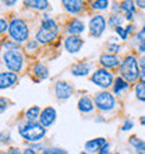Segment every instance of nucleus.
I'll use <instances>...</instances> for the list:
<instances>
[{"instance_id": "37", "label": "nucleus", "mask_w": 145, "mask_h": 154, "mask_svg": "<svg viewBox=\"0 0 145 154\" xmlns=\"http://www.w3.org/2000/svg\"><path fill=\"white\" fill-rule=\"evenodd\" d=\"M0 101H1V108H0V111H1V112H4V111L7 109V102L4 101V98H1Z\"/></svg>"}, {"instance_id": "28", "label": "nucleus", "mask_w": 145, "mask_h": 154, "mask_svg": "<svg viewBox=\"0 0 145 154\" xmlns=\"http://www.w3.org/2000/svg\"><path fill=\"white\" fill-rule=\"evenodd\" d=\"M91 7L93 10H99V11H103L109 7V2L108 0H96V2H92L91 3Z\"/></svg>"}, {"instance_id": "11", "label": "nucleus", "mask_w": 145, "mask_h": 154, "mask_svg": "<svg viewBox=\"0 0 145 154\" xmlns=\"http://www.w3.org/2000/svg\"><path fill=\"white\" fill-rule=\"evenodd\" d=\"M56 116L57 115H56L55 108L46 106L45 109H42V114H40V116H39V123L42 126H45V128H49V126H52L53 123H55Z\"/></svg>"}, {"instance_id": "2", "label": "nucleus", "mask_w": 145, "mask_h": 154, "mask_svg": "<svg viewBox=\"0 0 145 154\" xmlns=\"http://www.w3.org/2000/svg\"><path fill=\"white\" fill-rule=\"evenodd\" d=\"M138 59L134 55H127L124 57V60L121 62L120 66V77H123L126 81L129 83H134L140 79V66H138Z\"/></svg>"}, {"instance_id": "15", "label": "nucleus", "mask_w": 145, "mask_h": 154, "mask_svg": "<svg viewBox=\"0 0 145 154\" xmlns=\"http://www.w3.org/2000/svg\"><path fill=\"white\" fill-rule=\"evenodd\" d=\"M106 144V139L105 137H96V139H92V140H88L85 143V151L89 154H95V153H99L101 149Z\"/></svg>"}, {"instance_id": "45", "label": "nucleus", "mask_w": 145, "mask_h": 154, "mask_svg": "<svg viewBox=\"0 0 145 154\" xmlns=\"http://www.w3.org/2000/svg\"><path fill=\"white\" fill-rule=\"evenodd\" d=\"M17 2H14V0H13V2H3V4H6V6H13V4H16Z\"/></svg>"}, {"instance_id": "20", "label": "nucleus", "mask_w": 145, "mask_h": 154, "mask_svg": "<svg viewBox=\"0 0 145 154\" xmlns=\"http://www.w3.org/2000/svg\"><path fill=\"white\" fill-rule=\"evenodd\" d=\"M129 88H130V83L126 81L123 77H117L116 80H114V83H113V93L117 94V95Z\"/></svg>"}, {"instance_id": "46", "label": "nucleus", "mask_w": 145, "mask_h": 154, "mask_svg": "<svg viewBox=\"0 0 145 154\" xmlns=\"http://www.w3.org/2000/svg\"><path fill=\"white\" fill-rule=\"evenodd\" d=\"M140 123H141L142 126H145V116H142L141 119H140Z\"/></svg>"}, {"instance_id": "49", "label": "nucleus", "mask_w": 145, "mask_h": 154, "mask_svg": "<svg viewBox=\"0 0 145 154\" xmlns=\"http://www.w3.org/2000/svg\"><path fill=\"white\" fill-rule=\"evenodd\" d=\"M109 154H119V153H109Z\"/></svg>"}, {"instance_id": "42", "label": "nucleus", "mask_w": 145, "mask_h": 154, "mask_svg": "<svg viewBox=\"0 0 145 154\" xmlns=\"http://www.w3.org/2000/svg\"><path fill=\"white\" fill-rule=\"evenodd\" d=\"M8 154H22V153H21V151L18 150V149H16V147H13L11 150L8 151Z\"/></svg>"}, {"instance_id": "33", "label": "nucleus", "mask_w": 145, "mask_h": 154, "mask_svg": "<svg viewBox=\"0 0 145 154\" xmlns=\"http://www.w3.org/2000/svg\"><path fill=\"white\" fill-rule=\"evenodd\" d=\"M38 45H39V42L36 39L28 41V44H27V51H35V49L38 48Z\"/></svg>"}, {"instance_id": "27", "label": "nucleus", "mask_w": 145, "mask_h": 154, "mask_svg": "<svg viewBox=\"0 0 145 154\" xmlns=\"http://www.w3.org/2000/svg\"><path fill=\"white\" fill-rule=\"evenodd\" d=\"M121 23H123V17H121L120 14H113L108 21L109 27H112V28H114V29L121 27Z\"/></svg>"}, {"instance_id": "47", "label": "nucleus", "mask_w": 145, "mask_h": 154, "mask_svg": "<svg viewBox=\"0 0 145 154\" xmlns=\"http://www.w3.org/2000/svg\"><path fill=\"white\" fill-rule=\"evenodd\" d=\"M80 154H89V153H87V151H82V153H80Z\"/></svg>"}, {"instance_id": "38", "label": "nucleus", "mask_w": 145, "mask_h": 154, "mask_svg": "<svg viewBox=\"0 0 145 154\" xmlns=\"http://www.w3.org/2000/svg\"><path fill=\"white\" fill-rule=\"evenodd\" d=\"M22 154H36V153H35V150H34V149H31V147H27V149L22 151Z\"/></svg>"}, {"instance_id": "16", "label": "nucleus", "mask_w": 145, "mask_h": 154, "mask_svg": "<svg viewBox=\"0 0 145 154\" xmlns=\"http://www.w3.org/2000/svg\"><path fill=\"white\" fill-rule=\"evenodd\" d=\"M77 106H78V111H80V112H82V114H91V112L96 108V106H95L93 100L91 97H88V95L81 97L80 100H78Z\"/></svg>"}, {"instance_id": "31", "label": "nucleus", "mask_w": 145, "mask_h": 154, "mask_svg": "<svg viewBox=\"0 0 145 154\" xmlns=\"http://www.w3.org/2000/svg\"><path fill=\"white\" fill-rule=\"evenodd\" d=\"M108 49H109V52L112 53V55H114V53L120 52L121 46L119 44H110V42H109V44H108Z\"/></svg>"}, {"instance_id": "25", "label": "nucleus", "mask_w": 145, "mask_h": 154, "mask_svg": "<svg viewBox=\"0 0 145 154\" xmlns=\"http://www.w3.org/2000/svg\"><path fill=\"white\" fill-rule=\"evenodd\" d=\"M40 28H45V29H50V31H57L59 27H57V23L53 20L50 16L45 14L42 21H40Z\"/></svg>"}, {"instance_id": "17", "label": "nucleus", "mask_w": 145, "mask_h": 154, "mask_svg": "<svg viewBox=\"0 0 145 154\" xmlns=\"http://www.w3.org/2000/svg\"><path fill=\"white\" fill-rule=\"evenodd\" d=\"M61 4H63L66 11L70 13V14H74V16L81 13L82 8H84V3L80 2V0H63Z\"/></svg>"}, {"instance_id": "40", "label": "nucleus", "mask_w": 145, "mask_h": 154, "mask_svg": "<svg viewBox=\"0 0 145 154\" xmlns=\"http://www.w3.org/2000/svg\"><path fill=\"white\" fill-rule=\"evenodd\" d=\"M135 4H137V7H140V8H145V2L144 0H138V2H135Z\"/></svg>"}, {"instance_id": "19", "label": "nucleus", "mask_w": 145, "mask_h": 154, "mask_svg": "<svg viewBox=\"0 0 145 154\" xmlns=\"http://www.w3.org/2000/svg\"><path fill=\"white\" fill-rule=\"evenodd\" d=\"M120 8H121V11L126 14V20L131 21L134 13H135V8H137V4H135V2L126 0V2H121L120 3Z\"/></svg>"}, {"instance_id": "24", "label": "nucleus", "mask_w": 145, "mask_h": 154, "mask_svg": "<svg viewBox=\"0 0 145 154\" xmlns=\"http://www.w3.org/2000/svg\"><path fill=\"white\" fill-rule=\"evenodd\" d=\"M129 142H130V144L134 147L135 154H145V142L144 140L138 139L137 136H131Z\"/></svg>"}, {"instance_id": "34", "label": "nucleus", "mask_w": 145, "mask_h": 154, "mask_svg": "<svg viewBox=\"0 0 145 154\" xmlns=\"http://www.w3.org/2000/svg\"><path fill=\"white\" fill-rule=\"evenodd\" d=\"M8 28H10V24L6 21V18H1V20H0V31H1V32H6V31H8Z\"/></svg>"}, {"instance_id": "30", "label": "nucleus", "mask_w": 145, "mask_h": 154, "mask_svg": "<svg viewBox=\"0 0 145 154\" xmlns=\"http://www.w3.org/2000/svg\"><path fill=\"white\" fill-rule=\"evenodd\" d=\"M114 31H116V34L119 35V37H120V39H123V41H126V39H127V37H129L127 29L123 28V27H119V28H116Z\"/></svg>"}, {"instance_id": "12", "label": "nucleus", "mask_w": 145, "mask_h": 154, "mask_svg": "<svg viewBox=\"0 0 145 154\" xmlns=\"http://www.w3.org/2000/svg\"><path fill=\"white\" fill-rule=\"evenodd\" d=\"M59 34V29L57 31H50V29H45V28H39L36 31L35 39L39 42V44L45 45V44H50L55 38L57 37Z\"/></svg>"}, {"instance_id": "6", "label": "nucleus", "mask_w": 145, "mask_h": 154, "mask_svg": "<svg viewBox=\"0 0 145 154\" xmlns=\"http://www.w3.org/2000/svg\"><path fill=\"white\" fill-rule=\"evenodd\" d=\"M91 80H92V83H95V85L106 90V88H109V87H112L113 85V83H114V77H113V74L110 73L108 69L101 67V69H96L92 73Z\"/></svg>"}, {"instance_id": "8", "label": "nucleus", "mask_w": 145, "mask_h": 154, "mask_svg": "<svg viewBox=\"0 0 145 154\" xmlns=\"http://www.w3.org/2000/svg\"><path fill=\"white\" fill-rule=\"evenodd\" d=\"M74 94V87L67 81H57L55 84V95L59 100H69Z\"/></svg>"}, {"instance_id": "5", "label": "nucleus", "mask_w": 145, "mask_h": 154, "mask_svg": "<svg viewBox=\"0 0 145 154\" xmlns=\"http://www.w3.org/2000/svg\"><path fill=\"white\" fill-rule=\"evenodd\" d=\"M93 102H95V106L102 112H110L116 108L117 104L114 95L112 93H108V91H101V93L95 94Z\"/></svg>"}, {"instance_id": "18", "label": "nucleus", "mask_w": 145, "mask_h": 154, "mask_svg": "<svg viewBox=\"0 0 145 154\" xmlns=\"http://www.w3.org/2000/svg\"><path fill=\"white\" fill-rule=\"evenodd\" d=\"M85 29V24L84 21H81L80 18H72L67 24V32L70 35H75V37H80V34L84 32Z\"/></svg>"}, {"instance_id": "4", "label": "nucleus", "mask_w": 145, "mask_h": 154, "mask_svg": "<svg viewBox=\"0 0 145 154\" xmlns=\"http://www.w3.org/2000/svg\"><path fill=\"white\" fill-rule=\"evenodd\" d=\"M3 62L8 72H13V73H20L24 67V56L20 49L6 51L3 55Z\"/></svg>"}, {"instance_id": "23", "label": "nucleus", "mask_w": 145, "mask_h": 154, "mask_svg": "<svg viewBox=\"0 0 145 154\" xmlns=\"http://www.w3.org/2000/svg\"><path fill=\"white\" fill-rule=\"evenodd\" d=\"M24 4L27 6V7H32L35 8V10H40V11H45V10H48L49 8V2H46V0H27V2H24Z\"/></svg>"}, {"instance_id": "10", "label": "nucleus", "mask_w": 145, "mask_h": 154, "mask_svg": "<svg viewBox=\"0 0 145 154\" xmlns=\"http://www.w3.org/2000/svg\"><path fill=\"white\" fill-rule=\"evenodd\" d=\"M99 63L103 69H116V67L121 66L120 59L116 55H112V53H102L101 57H99Z\"/></svg>"}, {"instance_id": "35", "label": "nucleus", "mask_w": 145, "mask_h": 154, "mask_svg": "<svg viewBox=\"0 0 145 154\" xmlns=\"http://www.w3.org/2000/svg\"><path fill=\"white\" fill-rule=\"evenodd\" d=\"M138 52L145 53V37L140 41V45H138Z\"/></svg>"}, {"instance_id": "9", "label": "nucleus", "mask_w": 145, "mask_h": 154, "mask_svg": "<svg viewBox=\"0 0 145 154\" xmlns=\"http://www.w3.org/2000/svg\"><path fill=\"white\" fill-rule=\"evenodd\" d=\"M84 45V39L81 37H75V35H69L64 39V49L69 53H77L80 52L81 48Z\"/></svg>"}, {"instance_id": "36", "label": "nucleus", "mask_w": 145, "mask_h": 154, "mask_svg": "<svg viewBox=\"0 0 145 154\" xmlns=\"http://www.w3.org/2000/svg\"><path fill=\"white\" fill-rule=\"evenodd\" d=\"M109 143H106V144H105V146H103V147H102V149H101V151H99V153H98V154H109Z\"/></svg>"}, {"instance_id": "13", "label": "nucleus", "mask_w": 145, "mask_h": 154, "mask_svg": "<svg viewBox=\"0 0 145 154\" xmlns=\"http://www.w3.org/2000/svg\"><path fill=\"white\" fill-rule=\"evenodd\" d=\"M92 70V65L89 62H80L75 63L74 66H71V74L77 77H85L88 76Z\"/></svg>"}, {"instance_id": "3", "label": "nucleus", "mask_w": 145, "mask_h": 154, "mask_svg": "<svg viewBox=\"0 0 145 154\" xmlns=\"http://www.w3.org/2000/svg\"><path fill=\"white\" fill-rule=\"evenodd\" d=\"M8 34H10V38L13 39V42H16V44H24L29 37V28L22 18L13 17L11 21H10Z\"/></svg>"}, {"instance_id": "22", "label": "nucleus", "mask_w": 145, "mask_h": 154, "mask_svg": "<svg viewBox=\"0 0 145 154\" xmlns=\"http://www.w3.org/2000/svg\"><path fill=\"white\" fill-rule=\"evenodd\" d=\"M40 114H42V109L39 106L34 105L25 111V119H27V122H38Z\"/></svg>"}, {"instance_id": "32", "label": "nucleus", "mask_w": 145, "mask_h": 154, "mask_svg": "<svg viewBox=\"0 0 145 154\" xmlns=\"http://www.w3.org/2000/svg\"><path fill=\"white\" fill-rule=\"evenodd\" d=\"M133 126H134V122L131 121V119H126L124 123L121 125V130L123 132H127V130H131L133 129Z\"/></svg>"}, {"instance_id": "41", "label": "nucleus", "mask_w": 145, "mask_h": 154, "mask_svg": "<svg viewBox=\"0 0 145 154\" xmlns=\"http://www.w3.org/2000/svg\"><path fill=\"white\" fill-rule=\"evenodd\" d=\"M138 62H140V66H141V69H145V56H141Z\"/></svg>"}, {"instance_id": "26", "label": "nucleus", "mask_w": 145, "mask_h": 154, "mask_svg": "<svg viewBox=\"0 0 145 154\" xmlns=\"http://www.w3.org/2000/svg\"><path fill=\"white\" fill-rule=\"evenodd\" d=\"M134 93H135V97H137V100H140V101L145 102V84L144 83H137L135 84V87H134Z\"/></svg>"}, {"instance_id": "39", "label": "nucleus", "mask_w": 145, "mask_h": 154, "mask_svg": "<svg viewBox=\"0 0 145 154\" xmlns=\"http://www.w3.org/2000/svg\"><path fill=\"white\" fill-rule=\"evenodd\" d=\"M140 80H141V83H144V84H145V69H141V73H140Z\"/></svg>"}, {"instance_id": "1", "label": "nucleus", "mask_w": 145, "mask_h": 154, "mask_svg": "<svg viewBox=\"0 0 145 154\" xmlns=\"http://www.w3.org/2000/svg\"><path fill=\"white\" fill-rule=\"evenodd\" d=\"M18 133L24 140L29 143H38L46 136V128L39 122H25L20 126Z\"/></svg>"}, {"instance_id": "7", "label": "nucleus", "mask_w": 145, "mask_h": 154, "mask_svg": "<svg viewBox=\"0 0 145 154\" xmlns=\"http://www.w3.org/2000/svg\"><path fill=\"white\" fill-rule=\"evenodd\" d=\"M88 29L92 37H101L102 34H103V31L106 29V18L102 14H95L89 20Z\"/></svg>"}, {"instance_id": "44", "label": "nucleus", "mask_w": 145, "mask_h": 154, "mask_svg": "<svg viewBox=\"0 0 145 154\" xmlns=\"http://www.w3.org/2000/svg\"><path fill=\"white\" fill-rule=\"evenodd\" d=\"M144 34H145V25H144V28H142L141 31H140V32L137 34V38H140V39H142L141 37H142V35H144Z\"/></svg>"}, {"instance_id": "43", "label": "nucleus", "mask_w": 145, "mask_h": 154, "mask_svg": "<svg viewBox=\"0 0 145 154\" xmlns=\"http://www.w3.org/2000/svg\"><path fill=\"white\" fill-rule=\"evenodd\" d=\"M112 10H113V11H119V10H121V8H120V4H119V3H113Z\"/></svg>"}, {"instance_id": "29", "label": "nucleus", "mask_w": 145, "mask_h": 154, "mask_svg": "<svg viewBox=\"0 0 145 154\" xmlns=\"http://www.w3.org/2000/svg\"><path fill=\"white\" fill-rule=\"evenodd\" d=\"M42 154H69L64 149H60V147H49V149H45L42 151Z\"/></svg>"}, {"instance_id": "14", "label": "nucleus", "mask_w": 145, "mask_h": 154, "mask_svg": "<svg viewBox=\"0 0 145 154\" xmlns=\"http://www.w3.org/2000/svg\"><path fill=\"white\" fill-rule=\"evenodd\" d=\"M18 81V74L13 73V72H3L0 74V88H10Z\"/></svg>"}, {"instance_id": "48", "label": "nucleus", "mask_w": 145, "mask_h": 154, "mask_svg": "<svg viewBox=\"0 0 145 154\" xmlns=\"http://www.w3.org/2000/svg\"><path fill=\"white\" fill-rule=\"evenodd\" d=\"M0 154H8V153H6V151H1V153H0Z\"/></svg>"}, {"instance_id": "21", "label": "nucleus", "mask_w": 145, "mask_h": 154, "mask_svg": "<svg viewBox=\"0 0 145 154\" xmlns=\"http://www.w3.org/2000/svg\"><path fill=\"white\" fill-rule=\"evenodd\" d=\"M32 73L35 74L39 80H45V79H48V76H49V70H48V67H46L43 63L38 62V63H35V65H34Z\"/></svg>"}]
</instances>
